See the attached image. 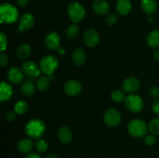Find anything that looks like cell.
I'll use <instances>...</instances> for the list:
<instances>
[{
  "label": "cell",
  "instance_id": "obj_42",
  "mask_svg": "<svg viewBox=\"0 0 159 158\" xmlns=\"http://www.w3.org/2000/svg\"><path fill=\"white\" fill-rule=\"evenodd\" d=\"M46 158H58V157H57V155H55V154H50V155H48Z\"/></svg>",
  "mask_w": 159,
  "mask_h": 158
},
{
  "label": "cell",
  "instance_id": "obj_6",
  "mask_svg": "<svg viewBox=\"0 0 159 158\" xmlns=\"http://www.w3.org/2000/svg\"><path fill=\"white\" fill-rule=\"evenodd\" d=\"M126 107L131 112H139L144 107V102L142 99L138 94H130L126 97L124 101Z\"/></svg>",
  "mask_w": 159,
  "mask_h": 158
},
{
  "label": "cell",
  "instance_id": "obj_38",
  "mask_svg": "<svg viewBox=\"0 0 159 158\" xmlns=\"http://www.w3.org/2000/svg\"><path fill=\"white\" fill-rule=\"evenodd\" d=\"M16 3L22 8L26 7L29 4V0H16Z\"/></svg>",
  "mask_w": 159,
  "mask_h": 158
},
{
  "label": "cell",
  "instance_id": "obj_29",
  "mask_svg": "<svg viewBox=\"0 0 159 158\" xmlns=\"http://www.w3.org/2000/svg\"><path fill=\"white\" fill-rule=\"evenodd\" d=\"M111 98L113 99V101H114L115 102H122L124 101H125V95H124V93L122 91H120V90H115L113 91V93L111 94Z\"/></svg>",
  "mask_w": 159,
  "mask_h": 158
},
{
  "label": "cell",
  "instance_id": "obj_3",
  "mask_svg": "<svg viewBox=\"0 0 159 158\" xmlns=\"http://www.w3.org/2000/svg\"><path fill=\"white\" fill-rule=\"evenodd\" d=\"M127 130L130 135L136 138L143 137L145 136L148 130V126L145 122L141 119H136L130 121L127 125Z\"/></svg>",
  "mask_w": 159,
  "mask_h": 158
},
{
  "label": "cell",
  "instance_id": "obj_25",
  "mask_svg": "<svg viewBox=\"0 0 159 158\" xmlns=\"http://www.w3.org/2000/svg\"><path fill=\"white\" fill-rule=\"evenodd\" d=\"M50 82H51V79H50L49 76H43L40 77L38 80L37 81V88L40 91H44L49 88Z\"/></svg>",
  "mask_w": 159,
  "mask_h": 158
},
{
  "label": "cell",
  "instance_id": "obj_40",
  "mask_svg": "<svg viewBox=\"0 0 159 158\" xmlns=\"http://www.w3.org/2000/svg\"><path fill=\"white\" fill-rule=\"evenodd\" d=\"M57 50V53H58L60 55H64V54H65V50L64 49V47H61L60 46Z\"/></svg>",
  "mask_w": 159,
  "mask_h": 158
},
{
  "label": "cell",
  "instance_id": "obj_18",
  "mask_svg": "<svg viewBox=\"0 0 159 158\" xmlns=\"http://www.w3.org/2000/svg\"><path fill=\"white\" fill-rule=\"evenodd\" d=\"M12 94V86L7 82H1V85H0V100L2 102H6L10 99Z\"/></svg>",
  "mask_w": 159,
  "mask_h": 158
},
{
  "label": "cell",
  "instance_id": "obj_41",
  "mask_svg": "<svg viewBox=\"0 0 159 158\" xmlns=\"http://www.w3.org/2000/svg\"><path fill=\"white\" fill-rule=\"evenodd\" d=\"M153 55H154V57L159 61V50H156L154 52Z\"/></svg>",
  "mask_w": 159,
  "mask_h": 158
},
{
  "label": "cell",
  "instance_id": "obj_21",
  "mask_svg": "<svg viewBox=\"0 0 159 158\" xmlns=\"http://www.w3.org/2000/svg\"><path fill=\"white\" fill-rule=\"evenodd\" d=\"M86 59L85 51L81 48H76L72 53L73 63L77 66H81L83 64Z\"/></svg>",
  "mask_w": 159,
  "mask_h": 158
},
{
  "label": "cell",
  "instance_id": "obj_15",
  "mask_svg": "<svg viewBox=\"0 0 159 158\" xmlns=\"http://www.w3.org/2000/svg\"><path fill=\"white\" fill-rule=\"evenodd\" d=\"M93 8L94 12L99 15H105L110 11V6L106 0H95Z\"/></svg>",
  "mask_w": 159,
  "mask_h": 158
},
{
  "label": "cell",
  "instance_id": "obj_12",
  "mask_svg": "<svg viewBox=\"0 0 159 158\" xmlns=\"http://www.w3.org/2000/svg\"><path fill=\"white\" fill-rule=\"evenodd\" d=\"M45 44L49 50H56L60 47L61 37L56 32H51L45 37Z\"/></svg>",
  "mask_w": 159,
  "mask_h": 158
},
{
  "label": "cell",
  "instance_id": "obj_27",
  "mask_svg": "<svg viewBox=\"0 0 159 158\" xmlns=\"http://www.w3.org/2000/svg\"><path fill=\"white\" fill-rule=\"evenodd\" d=\"M79 33V26L77 23H73L70 25L66 29V36L70 39L75 38Z\"/></svg>",
  "mask_w": 159,
  "mask_h": 158
},
{
  "label": "cell",
  "instance_id": "obj_39",
  "mask_svg": "<svg viewBox=\"0 0 159 158\" xmlns=\"http://www.w3.org/2000/svg\"><path fill=\"white\" fill-rule=\"evenodd\" d=\"M25 158H41V157H40V155H38L37 153H29V154L26 155V157Z\"/></svg>",
  "mask_w": 159,
  "mask_h": 158
},
{
  "label": "cell",
  "instance_id": "obj_23",
  "mask_svg": "<svg viewBox=\"0 0 159 158\" xmlns=\"http://www.w3.org/2000/svg\"><path fill=\"white\" fill-rule=\"evenodd\" d=\"M37 85L31 81H25L21 85V91L26 96H31L36 92Z\"/></svg>",
  "mask_w": 159,
  "mask_h": 158
},
{
  "label": "cell",
  "instance_id": "obj_19",
  "mask_svg": "<svg viewBox=\"0 0 159 158\" xmlns=\"http://www.w3.org/2000/svg\"><path fill=\"white\" fill-rule=\"evenodd\" d=\"M141 6L144 12L151 15L156 12L158 4L155 0H141Z\"/></svg>",
  "mask_w": 159,
  "mask_h": 158
},
{
  "label": "cell",
  "instance_id": "obj_28",
  "mask_svg": "<svg viewBox=\"0 0 159 158\" xmlns=\"http://www.w3.org/2000/svg\"><path fill=\"white\" fill-rule=\"evenodd\" d=\"M148 129L152 134L159 135V118H155L149 122Z\"/></svg>",
  "mask_w": 159,
  "mask_h": 158
},
{
  "label": "cell",
  "instance_id": "obj_36",
  "mask_svg": "<svg viewBox=\"0 0 159 158\" xmlns=\"http://www.w3.org/2000/svg\"><path fill=\"white\" fill-rule=\"evenodd\" d=\"M16 113L15 112H9L6 114V119L8 122H12L16 119Z\"/></svg>",
  "mask_w": 159,
  "mask_h": 158
},
{
  "label": "cell",
  "instance_id": "obj_30",
  "mask_svg": "<svg viewBox=\"0 0 159 158\" xmlns=\"http://www.w3.org/2000/svg\"><path fill=\"white\" fill-rule=\"evenodd\" d=\"M36 150L40 153H43L48 150V144L44 139H38L35 143Z\"/></svg>",
  "mask_w": 159,
  "mask_h": 158
},
{
  "label": "cell",
  "instance_id": "obj_24",
  "mask_svg": "<svg viewBox=\"0 0 159 158\" xmlns=\"http://www.w3.org/2000/svg\"><path fill=\"white\" fill-rule=\"evenodd\" d=\"M33 147H34V144H33L31 139H26V138L19 141L18 144H17V148H18L19 151L21 152L22 153H29L33 149Z\"/></svg>",
  "mask_w": 159,
  "mask_h": 158
},
{
  "label": "cell",
  "instance_id": "obj_26",
  "mask_svg": "<svg viewBox=\"0 0 159 158\" xmlns=\"http://www.w3.org/2000/svg\"><path fill=\"white\" fill-rule=\"evenodd\" d=\"M27 109V103H26V102H25V101L23 100L18 101V102L15 104V106H14V112H15L17 115H23L24 113L26 112Z\"/></svg>",
  "mask_w": 159,
  "mask_h": 158
},
{
  "label": "cell",
  "instance_id": "obj_31",
  "mask_svg": "<svg viewBox=\"0 0 159 158\" xmlns=\"http://www.w3.org/2000/svg\"><path fill=\"white\" fill-rule=\"evenodd\" d=\"M117 20V15L114 13H111L106 18V23H107L108 26H113V25H115L116 23Z\"/></svg>",
  "mask_w": 159,
  "mask_h": 158
},
{
  "label": "cell",
  "instance_id": "obj_35",
  "mask_svg": "<svg viewBox=\"0 0 159 158\" xmlns=\"http://www.w3.org/2000/svg\"><path fill=\"white\" fill-rule=\"evenodd\" d=\"M9 63V58H8L7 55L4 53H2L0 55V65L1 68H5L6 65Z\"/></svg>",
  "mask_w": 159,
  "mask_h": 158
},
{
  "label": "cell",
  "instance_id": "obj_34",
  "mask_svg": "<svg viewBox=\"0 0 159 158\" xmlns=\"http://www.w3.org/2000/svg\"><path fill=\"white\" fill-rule=\"evenodd\" d=\"M149 94L152 99H157L159 97V88L156 86H152L149 89Z\"/></svg>",
  "mask_w": 159,
  "mask_h": 158
},
{
  "label": "cell",
  "instance_id": "obj_16",
  "mask_svg": "<svg viewBox=\"0 0 159 158\" xmlns=\"http://www.w3.org/2000/svg\"><path fill=\"white\" fill-rule=\"evenodd\" d=\"M116 9L118 13L121 15H126L130 13L132 9V3L130 0H117Z\"/></svg>",
  "mask_w": 159,
  "mask_h": 158
},
{
  "label": "cell",
  "instance_id": "obj_17",
  "mask_svg": "<svg viewBox=\"0 0 159 158\" xmlns=\"http://www.w3.org/2000/svg\"><path fill=\"white\" fill-rule=\"evenodd\" d=\"M58 139L62 143H68L71 141L72 139V133L71 129L66 125L61 126L58 129Z\"/></svg>",
  "mask_w": 159,
  "mask_h": 158
},
{
  "label": "cell",
  "instance_id": "obj_14",
  "mask_svg": "<svg viewBox=\"0 0 159 158\" xmlns=\"http://www.w3.org/2000/svg\"><path fill=\"white\" fill-rule=\"evenodd\" d=\"M140 87V82L138 78L134 77H129L123 81L122 88L125 92L134 94L138 91Z\"/></svg>",
  "mask_w": 159,
  "mask_h": 158
},
{
  "label": "cell",
  "instance_id": "obj_11",
  "mask_svg": "<svg viewBox=\"0 0 159 158\" xmlns=\"http://www.w3.org/2000/svg\"><path fill=\"white\" fill-rule=\"evenodd\" d=\"M82 87L79 81L75 80H69L64 85V91L68 95L76 96L82 91Z\"/></svg>",
  "mask_w": 159,
  "mask_h": 158
},
{
  "label": "cell",
  "instance_id": "obj_1",
  "mask_svg": "<svg viewBox=\"0 0 159 158\" xmlns=\"http://www.w3.org/2000/svg\"><path fill=\"white\" fill-rule=\"evenodd\" d=\"M24 131L29 137L32 139H40L46 131V125L42 119L34 118L26 124Z\"/></svg>",
  "mask_w": 159,
  "mask_h": 158
},
{
  "label": "cell",
  "instance_id": "obj_2",
  "mask_svg": "<svg viewBox=\"0 0 159 158\" xmlns=\"http://www.w3.org/2000/svg\"><path fill=\"white\" fill-rule=\"evenodd\" d=\"M19 19V11L16 8L9 3H2L0 7V20L1 23H15Z\"/></svg>",
  "mask_w": 159,
  "mask_h": 158
},
{
  "label": "cell",
  "instance_id": "obj_37",
  "mask_svg": "<svg viewBox=\"0 0 159 158\" xmlns=\"http://www.w3.org/2000/svg\"><path fill=\"white\" fill-rule=\"evenodd\" d=\"M152 109H153L154 112L159 115V99L154 102L153 105H152Z\"/></svg>",
  "mask_w": 159,
  "mask_h": 158
},
{
  "label": "cell",
  "instance_id": "obj_8",
  "mask_svg": "<svg viewBox=\"0 0 159 158\" xmlns=\"http://www.w3.org/2000/svg\"><path fill=\"white\" fill-rule=\"evenodd\" d=\"M22 71L27 77L30 78L39 76L40 73V67L37 66L35 62L32 60H26L22 64Z\"/></svg>",
  "mask_w": 159,
  "mask_h": 158
},
{
  "label": "cell",
  "instance_id": "obj_5",
  "mask_svg": "<svg viewBox=\"0 0 159 158\" xmlns=\"http://www.w3.org/2000/svg\"><path fill=\"white\" fill-rule=\"evenodd\" d=\"M68 14L73 23H78L82 21L85 15V8L78 2H74L68 8Z\"/></svg>",
  "mask_w": 159,
  "mask_h": 158
},
{
  "label": "cell",
  "instance_id": "obj_13",
  "mask_svg": "<svg viewBox=\"0 0 159 158\" xmlns=\"http://www.w3.org/2000/svg\"><path fill=\"white\" fill-rule=\"evenodd\" d=\"M7 77L9 81L13 85H19L21 83L24 78V73L20 68L12 67L8 71Z\"/></svg>",
  "mask_w": 159,
  "mask_h": 158
},
{
  "label": "cell",
  "instance_id": "obj_4",
  "mask_svg": "<svg viewBox=\"0 0 159 158\" xmlns=\"http://www.w3.org/2000/svg\"><path fill=\"white\" fill-rule=\"evenodd\" d=\"M40 71L48 76L52 75L58 67L57 57L52 55L44 56L40 61Z\"/></svg>",
  "mask_w": 159,
  "mask_h": 158
},
{
  "label": "cell",
  "instance_id": "obj_22",
  "mask_svg": "<svg viewBox=\"0 0 159 158\" xmlns=\"http://www.w3.org/2000/svg\"><path fill=\"white\" fill-rule=\"evenodd\" d=\"M147 43L152 49L159 47V29H154L149 33L147 37Z\"/></svg>",
  "mask_w": 159,
  "mask_h": 158
},
{
  "label": "cell",
  "instance_id": "obj_10",
  "mask_svg": "<svg viewBox=\"0 0 159 158\" xmlns=\"http://www.w3.org/2000/svg\"><path fill=\"white\" fill-rule=\"evenodd\" d=\"M83 40L85 45L89 47H94L99 43V35L94 29H88L83 34Z\"/></svg>",
  "mask_w": 159,
  "mask_h": 158
},
{
  "label": "cell",
  "instance_id": "obj_9",
  "mask_svg": "<svg viewBox=\"0 0 159 158\" xmlns=\"http://www.w3.org/2000/svg\"><path fill=\"white\" fill-rule=\"evenodd\" d=\"M34 23H35V19H34L33 14L30 13V12H26L20 17V20H19V31L22 32V31L29 30L34 26Z\"/></svg>",
  "mask_w": 159,
  "mask_h": 158
},
{
  "label": "cell",
  "instance_id": "obj_33",
  "mask_svg": "<svg viewBox=\"0 0 159 158\" xmlns=\"http://www.w3.org/2000/svg\"><path fill=\"white\" fill-rule=\"evenodd\" d=\"M0 39H1V51H4L7 48V37L4 33H0Z\"/></svg>",
  "mask_w": 159,
  "mask_h": 158
},
{
  "label": "cell",
  "instance_id": "obj_32",
  "mask_svg": "<svg viewBox=\"0 0 159 158\" xmlns=\"http://www.w3.org/2000/svg\"><path fill=\"white\" fill-rule=\"evenodd\" d=\"M156 142H157L156 137H155L153 134L147 135V136L144 137V143H145L148 146L155 145V144L156 143Z\"/></svg>",
  "mask_w": 159,
  "mask_h": 158
},
{
  "label": "cell",
  "instance_id": "obj_7",
  "mask_svg": "<svg viewBox=\"0 0 159 158\" xmlns=\"http://www.w3.org/2000/svg\"><path fill=\"white\" fill-rule=\"evenodd\" d=\"M103 120L104 122L109 126H116L121 121V115L118 110L115 108H110L104 114Z\"/></svg>",
  "mask_w": 159,
  "mask_h": 158
},
{
  "label": "cell",
  "instance_id": "obj_20",
  "mask_svg": "<svg viewBox=\"0 0 159 158\" xmlns=\"http://www.w3.org/2000/svg\"><path fill=\"white\" fill-rule=\"evenodd\" d=\"M16 57L22 60H25L30 56L31 46L28 43H23L16 50Z\"/></svg>",
  "mask_w": 159,
  "mask_h": 158
}]
</instances>
